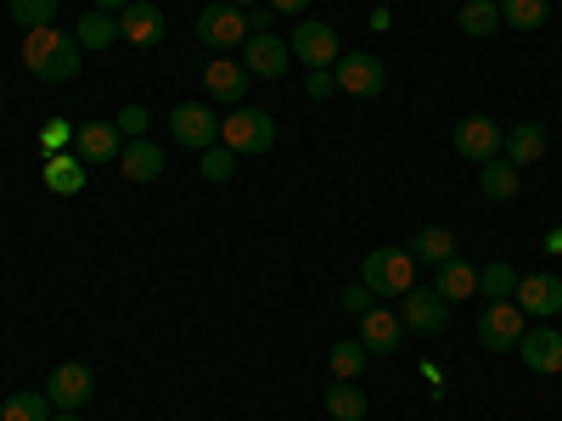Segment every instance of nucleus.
Listing matches in <instances>:
<instances>
[{"label":"nucleus","mask_w":562,"mask_h":421,"mask_svg":"<svg viewBox=\"0 0 562 421\" xmlns=\"http://www.w3.org/2000/svg\"><path fill=\"white\" fill-rule=\"evenodd\" d=\"M23 68L40 79V84H68L74 73H79V39L74 34H63L57 23H45V29H23Z\"/></svg>","instance_id":"1"},{"label":"nucleus","mask_w":562,"mask_h":421,"mask_svg":"<svg viewBox=\"0 0 562 421\" xmlns=\"http://www.w3.org/2000/svg\"><path fill=\"white\" fill-rule=\"evenodd\" d=\"M220 147H231L237 158H259V152H270L276 147V118L265 113V107H231L225 118H220Z\"/></svg>","instance_id":"2"},{"label":"nucleus","mask_w":562,"mask_h":421,"mask_svg":"<svg viewBox=\"0 0 562 421\" xmlns=\"http://www.w3.org/2000/svg\"><path fill=\"white\" fill-rule=\"evenodd\" d=\"M360 281L371 287V298H405L416 287V259L405 248H371V259L360 264Z\"/></svg>","instance_id":"3"},{"label":"nucleus","mask_w":562,"mask_h":421,"mask_svg":"<svg viewBox=\"0 0 562 421\" xmlns=\"http://www.w3.org/2000/svg\"><path fill=\"white\" fill-rule=\"evenodd\" d=\"M198 39L209 45L214 57H237L248 45V12L231 7V0H214V7L198 12Z\"/></svg>","instance_id":"4"},{"label":"nucleus","mask_w":562,"mask_h":421,"mask_svg":"<svg viewBox=\"0 0 562 421\" xmlns=\"http://www.w3.org/2000/svg\"><path fill=\"white\" fill-rule=\"evenodd\" d=\"M288 52H293V62H304V68L315 73V68H338V57H344V39H338V29H333V23H315V18H304V23L288 34Z\"/></svg>","instance_id":"5"},{"label":"nucleus","mask_w":562,"mask_h":421,"mask_svg":"<svg viewBox=\"0 0 562 421\" xmlns=\"http://www.w3.org/2000/svg\"><path fill=\"white\" fill-rule=\"evenodd\" d=\"M169 135H175V147H186V152H209V147H220V118L203 102H180L169 113Z\"/></svg>","instance_id":"6"},{"label":"nucleus","mask_w":562,"mask_h":421,"mask_svg":"<svg viewBox=\"0 0 562 421\" xmlns=\"http://www.w3.org/2000/svg\"><path fill=\"white\" fill-rule=\"evenodd\" d=\"M524 332H529V315L518 304H484V315H479V343L484 349L506 354V349L524 343Z\"/></svg>","instance_id":"7"},{"label":"nucleus","mask_w":562,"mask_h":421,"mask_svg":"<svg viewBox=\"0 0 562 421\" xmlns=\"http://www.w3.org/2000/svg\"><path fill=\"white\" fill-rule=\"evenodd\" d=\"M400 320H405V332H416V338H439L450 326V304L434 287H411L400 298Z\"/></svg>","instance_id":"8"},{"label":"nucleus","mask_w":562,"mask_h":421,"mask_svg":"<svg viewBox=\"0 0 562 421\" xmlns=\"http://www.w3.org/2000/svg\"><path fill=\"white\" fill-rule=\"evenodd\" d=\"M501 140H506V129H501L495 118L473 113V118H461V124H456L450 147H456L467 163H490V158H501Z\"/></svg>","instance_id":"9"},{"label":"nucleus","mask_w":562,"mask_h":421,"mask_svg":"<svg viewBox=\"0 0 562 421\" xmlns=\"http://www.w3.org/2000/svg\"><path fill=\"white\" fill-rule=\"evenodd\" d=\"M333 79H338V90H349V96H383V84H389V73H383V62L371 57V52H344L338 57V68H333Z\"/></svg>","instance_id":"10"},{"label":"nucleus","mask_w":562,"mask_h":421,"mask_svg":"<svg viewBox=\"0 0 562 421\" xmlns=\"http://www.w3.org/2000/svg\"><path fill=\"white\" fill-rule=\"evenodd\" d=\"M90 394H97V377H90V365H79V360H63L52 371V383H45V399L57 410H85Z\"/></svg>","instance_id":"11"},{"label":"nucleus","mask_w":562,"mask_h":421,"mask_svg":"<svg viewBox=\"0 0 562 421\" xmlns=\"http://www.w3.org/2000/svg\"><path fill=\"white\" fill-rule=\"evenodd\" d=\"M405 320H400V309H378L371 304L366 315H360V343H366V354H400L405 349Z\"/></svg>","instance_id":"12"},{"label":"nucleus","mask_w":562,"mask_h":421,"mask_svg":"<svg viewBox=\"0 0 562 421\" xmlns=\"http://www.w3.org/2000/svg\"><path fill=\"white\" fill-rule=\"evenodd\" d=\"M243 68H248L254 79H281V73L293 68L288 39H281V34H248V45H243Z\"/></svg>","instance_id":"13"},{"label":"nucleus","mask_w":562,"mask_h":421,"mask_svg":"<svg viewBox=\"0 0 562 421\" xmlns=\"http://www.w3.org/2000/svg\"><path fill=\"white\" fill-rule=\"evenodd\" d=\"M512 304H518L524 315H535V320H551V315L562 309V281H557L551 270H535V275H524V281H518Z\"/></svg>","instance_id":"14"},{"label":"nucleus","mask_w":562,"mask_h":421,"mask_svg":"<svg viewBox=\"0 0 562 421\" xmlns=\"http://www.w3.org/2000/svg\"><path fill=\"white\" fill-rule=\"evenodd\" d=\"M518 360L535 371V377H562V332L557 326H535V332H524Z\"/></svg>","instance_id":"15"},{"label":"nucleus","mask_w":562,"mask_h":421,"mask_svg":"<svg viewBox=\"0 0 562 421\" xmlns=\"http://www.w3.org/2000/svg\"><path fill=\"white\" fill-rule=\"evenodd\" d=\"M119 39L140 45V52H153V45H164V12L153 7V0H130V7L119 12Z\"/></svg>","instance_id":"16"},{"label":"nucleus","mask_w":562,"mask_h":421,"mask_svg":"<svg viewBox=\"0 0 562 421\" xmlns=\"http://www.w3.org/2000/svg\"><path fill=\"white\" fill-rule=\"evenodd\" d=\"M203 84H209V96L214 102H231V107H243V96H248V84H254V73L237 62V57H214L209 68H203Z\"/></svg>","instance_id":"17"},{"label":"nucleus","mask_w":562,"mask_h":421,"mask_svg":"<svg viewBox=\"0 0 562 421\" xmlns=\"http://www.w3.org/2000/svg\"><path fill=\"white\" fill-rule=\"evenodd\" d=\"M74 152L85 158V163H119V152H124V135H119V124L108 118H97V124H79L74 129Z\"/></svg>","instance_id":"18"},{"label":"nucleus","mask_w":562,"mask_h":421,"mask_svg":"<svg viewBox=\"0 0 562 421\" xmlns=\"http://www.w3.org/2000/svg\"><path fill=\"white\" fill-rule=\"evenodd\" d=\"M546 152H551V129H546V124H512L506 140H501V158H506V163H518V169L540 163Z\"/></svg>","instance_id":"19"},{"label":"nucleus","mask_w":562,"mask_h":421,"mask_svg":"<svg viewBox=\"0 0 562 421\" xmlns=\"http://www.w3.org/2000/svg\"><path fill=\"white\" fill-rule=\"evenodd\" d=\"M119 169H124V180H135V185H153V180L164 174V147H158V140H124Z\"/></svg>","instance_id":"20"},{"label":"nucleus","mask_w":562,"mask_h":421,"mask_svg":"<svg viewBox=\"0 0 562 421\" xmlns=\"http://www.w3.org/2000/svg\"><path fill=\"white\" fill-rule=\"evenodd\" d=\"M479 192H484L490 203H512V197L524 192V169H518V163H506V158L479 163Z\"/></svg>","instance_id":"21"},{"label":"nucleus","mask_w":562,"mask_h":421,"mask_svg":"<svg viewBox=\"0 0 562 421\" xmlns=\"http://www.w3.org/2000/svg\"><path fill=\"white\" fill-rule=\"evenodd\" d=\"M405 253L416 259V264H445V259H456V230H445V225H422L416 237L405 242Z\"/></svg>","instance_id":"22"},{"label":"nucleus","mask_w":562,"mask_h":421,"mask_svg":"<svg viewBox=\"0 0 562 421\" xmlns=\"http://www.w3.org/2000/svg\"><path fill=\"white\" fill-rule=\"evenodd\" d=\"M434 293H439L445 304L473 298V293H479V264H467L461 253H456V259H445V264H439V281H434Z\"/></svg>","instance_id":"23"},{"label":"nucleus","mask_w":562,"mask_h":421,"mask_svg":"<svg viewBox=\"0 0 562 421\" xmlns=\"http://www.w3.org/2000/svg\"><path fill=\"white\" fill-rule=\"evenodd\" d=\"M45 192H57V197H79L85 192V158L74 152H57L52 163H45Z\"/></svg>","instance_id":"24"},{"label":"nucleus","mask_w":562,"mask_h":421,"mask_svg":"<svg viewBox=\"0 0 562 421\" xmlns=\"http://www.w3.org/2000/svg\"><path fill=\"white\" fill-rule=\"evenodd\" d=\"M74 39H79V52H108V45H119V18L113 12H85Z\"/></svg>","instance_id":"25"},{"label":"nucleus","mask_w":562,"mask_h":421,"mask_svg":"<svg viewBox=\"0 0 562 421\" xmlns=\"http://www.w3.org/2000/svg\"><path fill=\"white\" fill-rule=\"evenodd\" d=\"M518 270H512L506 259H490V264H479V293L490 298V304H512V293H518Z\"/></svg>","instance_id":"26"},{"label":"nucleus","mask_w":562,"mask_h":421,"mask_svg":"<svg viewBox=\"0 0 562 421\" xmlns=\"http://www.w3.org/2000/svg\"><path fill=\"white\" fill-rule=\"evenodd\" d=\"M495 7H501V23L518 29V34H535V29L551 23V7H546V0H495Z\"/></svg>","instance_id":"27"},{"label":"nucleus","mask_w":562,"mask_h":421,"mask_svg":"<svg viewBox=\"0 0 562 421\" xmlns=\"http://www.w3.org/2000/svg\"><path fill=\"white\" fill-rule=\"evenodd\" d=\"M366 410H371V399L355 383H333V388H326V416H333V421H366Z\"/></svg>","instance_id":"28"},{"label":"nucleus","mask_w":562,"mask_h":421,"mask_svg":"<svg viewBox=\"0 0 562 421\" xmlns=\"http://www.w3.org/2000/svg\"><path fill=\"white\" fill-rule=\"evenodd\" d=\"M461 34H473V39L501 34V7H495V0H467V7H461Z\"/></svg>","instance_id":"29"},{"label":"nucleus","mask_w":562,"mask_h":421,"mask_svg":"<svg viewBox=\"0 0 562 421\" xmlns=\"http://www.w3.org/2000/svg\"><path fill=\"white\" fill-rule=\"evenodd\" d=\"M366 360H371V354H366L360 338H355V343H333V354H326V365H333V377H338V383H355L360 371H366Z\"/></svg>","instance_id":"30"},{"label":"nucleus","mask_w":562,"mask_h":421,"mask_svg":"<svg viewBox=\"0 0 562 421\" xmlns=\"http://www.w3.org/2000/svg\"><path fill=\"white\" fill-rule=\"evenodd\" d=\"M52 399L45 394H12L7 405H0V421H52Z\"/></svg>","instance_id":"31"},{"label":"nucleus","mask_w":562,"mask_h":421,"mask_svg":"<svg viewBox=\"0 0 562 421\" xmlns=\"http://www.w3.org/2000/svg\"><path fill=\"white\" fill-rule=\"evenodd\" d=\"M7 7H12V23L18 29H45V23H57L63 0H7Z\"/></svg>","instance_id":"32"},{"label":"nucleus","mask_w":562,"mask_h":421,"mask_svg":"<svg viewBox=\"0 0 562 421\" xmlns=\"http://www.w3.org/2000/svg\"><path fill=\"white\" fill-rule=\"evenodd\" d=\"M231 174H237V152H231V147H209V152H203V180L225 185Z\"/></svg>","instance_id":"33"},{"label":"nucleus","mask_w":562,"mask_h":421,"mask_svg":"<svg viewBox=\"0 0 562 421\" xmlns=\"http://www.w3.org/2000/svg\"><path fill=\"white\" fill-rule=\"evenodd\" d=\"M113 124H119V135H124V140H147V124H153V113L130 102V107H119V118H113Z\"/></svg>","instance_id":"34"},{"label":"nucleus","mask_w":562,"mask_h":421,"mask_svg":"<svg viewBox=\"0 0 562 421\" xmlns=\"http://www.w3.org/2000/svg\"><path fill=\"white\" fill-rule=\"evenodd\" d=\"M68 140H74V129H68L63 118H52V124H45V129H40V147H45V152H52V158H57V152L68 147Z\"/></svg>","instance_id":"35"},{"label":"nucleus","mask_w":562,"mask_h":421,"mask_svg":"<svg viewBox=\"0 0 562 421\" xmlns=\"http://www.w3.org/2000/svg\"><path fill=\"white\" fill-rule=\"evenodd\" d=\"M338 304H344L349 315H366V309H371V287H366V281H349V287L338 293Z\"/></svg>","instance_id":"36"},{"label":"nucleus","mask_w":562,"mask_h":421,"mask_svg":"<svg viewBox=\"0 0 562 421\" xmlns=\"http://www.w3.org/2000/svg\"><path fill=\"white\" fill-rule=\"evenodd\" d=\"M333 90H338V79L326 73V68H315V73L304 79V96H310V102H321V96H333Z\"/></svg>","instance_id":"37"},{"label":"nucleus","mask_w":562,"mask_h":421,"mask_svg":"<svg viewBox=\"0 0 562 421\" xmlns=\"http://www.w3.org/2000/svg\"><path fill=\"white\" fill-rule=\"evenodd\" d=\"M270 23H276V12L265 7V0H259V7H248V34H270Z\"/></svg>","instance_id":"38"},{"label":"nucleus","mask_w":562,"mask_h":421,"mask_svg":"<svg viewBox=\"0 0 562 421\" xmlns=\"http://www.w3.org/2000/svg\"><path fill=\"white\" fill-rule=\"evenodd\" d=\"M265 7H270L276 18H299V12H310V0H265Z\"/></svg>","instance_id":"39"},{"label":"nucleus","mask_w":562,"mask_h":421,"mask_svg":"<svg viewBox=\"0 0 562 421\" xmlns=\"http://www.w3.org/2000/svg\"><path fill=\"white\" fill-rule=\"evenodd\" d=\"M124 7H130V0H90V12H113V18H119Z\"/></svg>","instance_id":"40"},{"label":"nucleus","mask_w":562,"mask_h":421,"mask_svg":"<svg viewBox=\"0 0 562 421\" xmlns=\"http://www.w3.org/2000/svg\"><path fill=\"white\" fill-rule=\"evenodd\" d=\"M52 421H79V410H57V416H52Z\"/></svg>","instance_id":"41"},{"label":"nucleus","mask_w":562,"mask_h":421,"mask_svg":"<svg viewBox=\"0 0 562 421\" xmlns=\"http://www.w3.org/2000/svg\"><path fill=\"white\" fill-rule=\"evenodd\" d=\"M231 7H243V12H248V7H259V0H231Z\"/></svg>","instance_id":"42"},{"label":"nucleus","mask_w":562,"mask_h":421,"mask_svg":"<svg viewBox=\"0 0 562 421\" xmlns=\"http://www.w3.org/2000/svg\"><path fill=\"white\" fill-rule=\"evenodd\" d=\"M557 383H562V377H557Z\"/></svg>","instance_id":"43"}]
</instances>
